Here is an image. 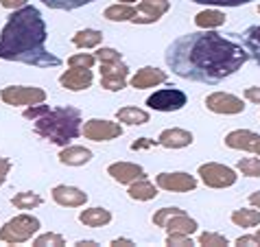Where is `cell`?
I'll return each instance as SVG.
<instances>
[{
	"label": "cell",
	"instance_id": "7",
	"mask_svg": "<svg viewBox=\"0 0 260 247\" xmlns=\"http://www.w3.org/2000/svg\"><path fill=\"white\" fill-rule=\"evenodd\" d=\"M188 103V97L177 88H162L147 99V105L155 112H177Z\"/></svg>",
	"mask_w": 260,
	"mask_h": 247
},
{
	"label": "cell",
	"instance_id": "2",
	"mask_svg": "<svg viewBox=\"0 0 260 247\" xmlns=\"http://www.w3.org/2000/svg\"><path fill=\"white\" fill-rule=\"evenodd\" d=\"M46 22L38 7L24 5L7 18L0 31V59L20 61L35 68H57L61 59L46 50Z\"/></svg>",
	"mask_w": 260,
	"mask_h": 247
},
{
	"label": "cell",
	"instance_id": "21",
	"mask_svg": "<svg viewBox=\"0 0 260 247\" xmlns=\"http://www.w3.org/2000/svg\"><path fill=\"white\" fill-rule=\"evenodd\" d=\"M79 221H81L85 228H103L112 221V212L107 208H88V210H81L79 212Z\"/></svg>",
	"mask_w": 260,
	"mask_h": 247
},
{
	"label": "cell",
	"instance_id": "38",
	"mask_svg": "<svg viewBox=\"0 0 260 247\" xmlns=\"http://www.w3.org/2000/svg\"><path fill=\"white\" fill-rule=\"evenodd\" d=\"M48 110H50V107H48V105H44V103H38V105H28L26 110H24V118H28V120H38L40 116H44Z\"/></svg>",
	"mask_w": 260,
	"mask_h": 247
},
{
	"label": "cell",
	"instance_id": "47",
	"mask_svg": "<svg viewBox=\"0 0 260 247\" xmlns=\"http://www.w3.org/2000/svg\"><path fill=\"white\" fill-rule=\"evenodd\" d=\"M77 245H79V247H96L99 243H96V241H79Z\"/></svg>",
	"mask_w": 260,
	"mask_h": 247
},
{
	"label": "cell",
	"instance_id": "3",
	"mask_svg": "<svg viewBox=\"0 0 260 247\" xmlns=\"http://www.w3.org/2000/svg\"><path fill=\"white\" fill-rule=\"evenodd\" d=\"M81 122L83 118L77 107H53L38 120H33V132L53 144L68 147L75 138H79V134H83Z\"/></svg>",
	"mask_w": 260,
	"mask_h": 247
},
{
	"label": "cell",
	"instance_id": "25",
	"mask_svg": "<svg viewBox=\"0 0 260 247\" xmlns=\"http://www.w3.org/2000/svg\"><path fill=\"white\" fill-rule=\"evenodd\" d=\"M103 42V33L96 28H81L72 35V44L77 48H96Z\"/></svg>",
	"mask_w": 260,
	"mask_h": 247
},
{
	"label": "cell",
	"instance_id": "32",
	"mask_svg": "<svg viewBox=\"0 0 260 247\" xmlns=\"http://www.w3.org/2000/svg\"><path fill=\"white\" fill-rule=\"evenodd\" d=\"M238 171L247 177H260V158H243L238 160Z\"/></svg>",
	"mask_w": 260,
	"mask_h": 247
},
{
	"label": "cell",
	"instance_id": "40",
	"mask_svg": "<svg viewBox=\"0 0 260 247\" xmlns=\"http://www.w3.org/2000/svg\"><path fill=\"white\" fill-rule=\"evenodd\" d=\"M11 166H13V164H11L9 158H3V156H0V186H3L5 181H7V175H9Z\"/></svg>",
	"mask_w": 260,
	"mask_h": 247
},
{
	"label": "cell",
	"instance_id": "28",
	"mask_svg": "<svg viewBox=\"0 0 260 247\" xmlns=\"http://www.w3.org/2000/svg\"><path fill=\"white\" fill-rule=\"evenodd\" d=\"M232 223L238 225V228H256V225H260V210H249V208L234 210Z\"/></svg>",
	"mask_w": 260,
	"mask_h": 247
},
{
	"label": "cell",
	"instance_id": "41",
	"mask_svg": "<svg viewBox=\"0 0 260 247\" xmlns=\"http://www.w3.org/2000/svg\"><path fill=\"white\" fill-rule=\"evenodd\" d=\"M245 99L254 105H260V85H251V88L245 90Z\"/></svg>",
	"mask_w": 260,
	"mask_h": 247
},
{
	"label": "cell",
	"instance_id": "19",
	"mask_svg": "<svg viewBox=\"0 0 260 247\" xmlns=\"http://www.w3.org/2000/svg\"><path fill=\"white\" fill-rule=\"evenodd\" d=\"M92 160V151L81 147V144H68V147H61L59 151V162L66 166H83Z\"/></svg>",
	"mask_w": 260,
	"mask_h": 247
},
{
	"label": "cell",
	"instance_id": "26",
	"mask_svg": "<svg viewBox=\"0 0 260 247\" xmlns=\"http://www.w3.org/2000/svg\"><path fill=\"white\" fill-rule=\"evenodd\" d=\"M243 44L247 48L249 57L260 66V24L249 26L247 31L243 33Z\"/></svg>",
	"mask_w": 260,
	"mask_h": 247
},
{
	"label": "cell",
	"instance_id": "17",
	"mask_svg": "<svg viewBox=\"0 0 260 247\" xmlns=\"http://www.w3.org/2000/svg\"><path fill=\"white\" fill-rule=\"evenodd\" d=\"M169 75L160 68H153V66H147V68H140L136 75L129 79V85L136 90H144V88H155V85L164 83Z\"/></svg>",
	"mask_w": 260,
	"mask_h": 247
},
{
	"label": "cell",
	"instance_id": "49",
	"mask_svg": "<svg viewBox=\"0 0 260 247\" xmlns=\"http://www.w3.org/2000/svg\"><path fill=\"white\" fill-rule=\"evenodd\" d=\"M254 236H256V243H258V245H260V230H258V232H256V234H254Z\"/></svg>",
	"mask_w": 260,
	"mask_h": 247
},
{
	"label": "cell",
	"instance_id": "8",
	"mask_svg": "<svg viewBox=\"0 0 260 247\" xmlns=\"http://www.w3.org/2000/svg\"><path fill=\"white\" fill-rule=\"evenodd\" d=\"M83 136L94 142H107V140H114V138H120L122 127L120 122H112L105 118H90L83 125Z\"/></svg>",
	"mask_w": 260,
	"mask_h": 247
},
{
	"label": "cell",
	"instance_id": "27",
	"mask_svg": "<svg viewBox=\"0 0 260 247\" xmlns=\"http://www.w3.org/2000/svg\"><path fill=\"white\" fill-rule=\"evenodd\" d=\"M134 13H136V7L132 5H112V7H107V9L103 11V18H107L110 22H132V18H134Z\"/></svg>",
	"mask_w": 260,
	"mask_h": 247
},
{
	"label": "cell",
	"instance_id": "10",
	"mask_svg": "<svg viewBox=\"0 0 260 247\" xmlns=\"http://www.w3.org/2000/svg\"><path fill=\"white\" fill-rule=\"evenodd\" d=\"M171 9V0H140L132 18L134 24H153Z\"/></svg>",
	"mask_w": 260,
	"mask_h": 247
},
{
	"label": "cell",
	"instance_id": "36",
	"mask_svg": "<svg viewBox=\"0 0 260 247\" xmlns=\"http://www.w3.org/2000/svg\"><path fill=\"white\" fill-rule=\"evenodd\" d=\"M96 59L101 64H120L122 61V53H118L116 48H99L96 50Z\"/></svg>",
	"mask_w": 260,
	"mask_h": 247
},
{
	"label": "cell",
	"instance_id": "29",
	"mask_svg": "<svg viewBox=\"0 0 260 247\" xmlns=\"http://www.w3.org/2000/svg\"><path fill=\"white\" fill-rule=\"evenodd\" d=\"M42 199L38 193H31V191H24V193H16L11 197V203L16 206L18 210H33V208H38L42 206Z\"/></svg>",
	"mask_w": 260,
	"mask_h": 247
},
{
	"label": "cell",
	"instance_id": "37",
	"mask_svg": "<svg viewBox=\"0 0 260 247\" xmlns=\"http://www.w3.org/2000/svg\"><path fill=\"white\" fill-rule=\"evenodd\" d=\"M190 3L208 5V7H241V5L251 3V0H190Z\"/></svg>",
	"mask_w": 260,
	"mask_h": 247
},
{
	"label": "cell",
	"instance_id": "24",
	"mask_svg": "<svg viewBox=\"0 0 260 247\" xmlns=\"http://www.w3.org/2000/svg\"><path fill=\"white\" fill-rule=\"evenodd\" d=\"M149 118L151 116L147 110H140V107H134V105L120 107L116 112V120L125 122V125H144V122H149Z\"/></svg>",
	"mask_w": 260,
	"mask_h": 247
},
{
	"label": "cell",
	"instance_id": "22",
	"mask_svg": "<svg viewBox=\"0 0 260 247\" xmlns=\"http://www.w3.org/2000/svg\"><path fill=\"white\" fill-rule=\"evenodd\" d=\"M228 16L219 9H206V11H199L197 16H194V24L199 28H204V31H212L216 26H223L225 24Z\"/></svg>",
	"mask_w": 260,
	"mask_h": 247
},
{
	"label": "cell",
	"instance_id": "31",
	"mask_svg": "<svg viewBox=\"0 0 260 247\" xmlns=\"http://www.w3.org/2000/svg\"><path fill=\"white\" fill-rule=\"evenodd\" d=\"M33 245L35 247H61V245H66V238L61 234H55V232H44V234H40L35 238Z\"/></svg>",
	"mask_w": 260,
	"mask_h": 247
},
{
	"label": "cell",
	"instance_id": "15",
	"mask_svg": "<svg viewBox=\"0 0 260 247\" xmlns=\"http://www.w3.org/2000/svg\"><path fill=\"white\" fill-rule=\"evenodd\" d=\"M92 81H94V75H92L90 68H70L59 77L61 88H66L70 92H81L88 90Z\"/></svg>",
	"mask_w": 260,
	"mask_h": 247
},
{
	"label": "cell",
	"instance_id": "18",
	"mask_svg": "<svg viewBox=\"0 0 260 247\" xmlns=\"http://www.w3.org/2000/svg\"><path fill=\"white\" fill-rule=\"evenodd\" d=\"M192 134L186 132V129H179V127H171V129H164L157 138V144L164 149H184V147H190L192 144Z\"/></svg>",
	"mask_w": 260,
	"mask_h": 247
},
{
	"label": "cell",
	"instance_id": "45",
	"mask_svg": "<svg viewBox=\"0 0 260 247\" xmlns=\"http://www.w3.org/2000/svg\"><path fill=\"white\" fill-rule=\"evenodd\" d=\"M249 203H251L254 208L260 210V191H256V193H251V195H249Z\"/></svg>",
	"mask_w": 260,
	"mask_h": 247
},
{
	"label": "cell",
	"instance_id": "6",
	"mask_svg": "<svg viewBox=\"0 0 260 247\" xmlns=\"http://www.w3.org/2000/svg\"><path fill=\"white\" fill-rule=\"evenodd\" d=\"M199 177L206 186L210 188H230L236 184L238 175L234 173V169H230L225 164H219V162H206L199 166Z\"/></svg>",
	"mask_w": 260,
	"mask_h": 247
},
{
	"label": "cell",
	"instance_id": "4",
	"mask_svg": "<svg viewBox=\"0 0 260 247\" xmlns=\"http://www.w3.org/2000/svg\"><path fill=\"white\" fill-rule=\"evenodd\" d=\"M40 230V219L31 214H18L0 228V241L7 245H20L31 241L33 234Z\"/></svg>",
	"mask_w": 260,
	"mask_h": 247
},
{
	"label": "cell",
	"instance_id": "12",
	"mask_svg": "<svg viewBox=\"0 0 260 247\" xmlns=\"http://www.w3.org/2000/svg\"><path fill=\"white\" fill-rule=\"evenodd\" d=\"M206 107L214 114H225V116H232V114H241L245 110V103L243 99L234 97V94H228V92H212L206 97Z\"/></svg>",
	"mask_w": 260,
	"mask_h": 247
},
{
	"label": "cell",
	"instance_id": "14",
	"mask_svg": "<svg viewBox=\"0 0 260 247\" xmlns=\"http://www.w3.org/2000/svg\"><path fill=\"white\" fill-rule=\"evenodd\" d=\"M50 195H53V201L63 208H79V206H85V201H88V193H83L77 186H68V184L55 186Z\"/></svg>",
	"mask_w": 260,
	"mask_h": 247
},
{
	"label": "cell",
	"instance_id": "9",
	"mask_svg": "<svg viewBox=\"0 0 260 247\" xmlns=\"http://www.w3.org/2000/svg\"><path fill=\"white\" fill-rule=\"evenodd\" d=\"M129 83V66L127 64H101V88L118 92Z\"/></svg>",
	"mask_w": 260,
	"mask_h": 247
},
{
	"label": "cell",
	"instance_id": "16",
	"mask_svg": "<svg viewBox=\"0 0 260 247\" xmlns=\"http://www.w3.org/2000/svg\"><path fill=\"white\" fill-rule=\"evenodd\" d=\"M107 175H110L114 181H118V184H134V181H138L144 175V169L138 164H132V162H114L107 166Z\"/></svg>",
	"mask_w": 260,
	"mask_h": 247
},
{
	"label": "cell",
	"instance_id": "43",
	"mask_svg": "<svg viewBox=\"0 0 260 247\" xmlns=\"http://www.w3.org/2000/svg\"><path fill=\"white\" fill-rule=\"evenodd\" d=\"M0 5L5 7V9H22V7L26 5V0H0Z\"/></svg>",
	"mask_w": 260,
	"mask_h": 247
},
{
	"label": "cell",
	"instance_id": "44",
	"mask_svg": "<svg viewBox=\"0 0 260 247\" xmlns=\"http://www.w3.org/2000/svg\"><path fill=\"white\" fill-rule=\"evenodd\" d=\"M236 245L243 247V245H258V243H256V236H238L236 238Z\"/></svg>",
	"mask_w": 260,
	"mask_h": 247
},
{
	"label": "cell",
	"instance_id": "13",
	"mask_svg": "<svg viewBox=\"0 0 260 247\" xmlns=\"http://www.w3.org/2000/svg\"><path fill=\"white\" fill-rule=\"evenodd\" d=\"M225 147L238 149V151H249L260 158V134L249 132V129H234L225 136Z\"/></svg>",
	"mask_w": 260,
	"mask_h": 247
},
{
	"label": "cell",
	"instance_id": "5",
	"mask_svg": "<svg viewBox=\"0 0 260 247\" xmlns=\"http://www.w3.org/2000/svg\"><path fill=\"white\" fill-rule=\"evenodd\" d=\"M0 99L5 101L7 105H38L46 101V92L42 88H35V85H7L0 92Z\"/></svg>",
	"mask_w": 260,
	"mask_h": 247
},
{
	"label": "cell",
	"instance_id": "46",
	"mask_svg": "<svg viewBox=\"0 0 260 247\" xmlns=\"http://www.w3.org/2000/svg\"><path fill=\"white\" fill-rule=\"evenodd\" d=\"M112 245L114 247H129V245H134V241H129V238H114V241H112Z\"/></svg>",
	"mask_w": 260,
	"mask_h": 247
},
{
	"label": "cell",
	"instance_id": "48",
	"mask_svg": "<svg viewBox=\"0 0 260 247\" xmlns=\"http://www.w3.org/2000/svg\"><path fill=\"white\" fill-rule=\"evenodd\" d=\"M120 5H134V3H138V0H118Z\"/></svg>",
	"mask_w": 260,
	"mask_h": 247
},
{
	"label": "cell",
	"instance_id": "34",
	"mask_svg": "<svg viewBox=\"0 0 260 247\" xmlns=\"http://www.w3.org/2000/svg\"><path fill=\"white\" fill-rule=\"evenodd\" d=\"M199 245H206V247H225V245H230V241L223 234H216V232H204V234H199Z\"/></svg>",
	"mask_w": 260,
	"mask_h": 247
},
{
	"label": "cell",
	"instance_id": "1",
	"mask_svg": "<svg viewBox=\"0 0 260 247\" xmlns=\"http://www.w3.org/2000/svg\"><path fill=\"white\" fill-rule=\"evenodd\" d=\"M164 59L177 77L216 85L241 70L249 53L232 38H223L214 31H197L177 38L166 48Z\"/></svg>",
	"mask_w": 260,
	"mask_h": 247
},
{
	"label": "cell",
	"instance_id": "30",
	"mask_svg": "<svg viewBox=\"0 0 260 247\" xmlns=\"http://www.w3.org/2000/svg\"><path fill=\"white\" fill-rule=\"evenodd\" d=\"M46 7L50 9H61V11H72V9H79V7H85L94 0H42Z\"/></svg>",
	"mask_w": 260,
	"mask_h": 247
},
{
	"label": "cell",
	"instance_id": "39",
	"mask_svg": "<svg viewBox=\"0 0 260 247\" xmlns=\"http://www.w3.org/2000/svg\"><path fill=\"white\" fill-rule=\"evenodd\" d=\"M166 245H175V247H188V245H194L192 238L188 234H169L166 236Z\"/></svg>",
	"mask_w": 260,
	"mask_h": 247
},
{
	"label": "cell",
	"instance_id": "33",
	"mask_svg": "<svg viewBox=\"0 0 260 247\" xmlns=\"http://www.w3.org/2000/svg\"><path fill=\"white\" fill-rule=\"evenodd\" d=\"M96 64V55H90V53H77L68 59V66L70 68H90Z\"/></svg>",
	"mask_w": 260,
	"mask_h": 247
},
{
	"label": "cell",
	"instance_id": "35",
	"mask_svg": "<svg viewBox=\"0 0 260 247\" xmlns=\"http://www.w3.org/2000/svg\"><path fill=\"white\" fill-rule=\"evenodd\" d=\"M179 212H184V210L182 208H162V210H155V214L151 217V221H153L155 228H164V223Z\"/></svg>",
	"mask_w": 260,
	"mask_h": 247
},
{
	"label": "cell",
	"instance_id": "50",
	"mask_svg": "<svg viewBox=\"0 0 260 247\" xmlns=\"http://www.w3.org/2000/svg\"><path fill=\"white\" fill-rule=\"evenodd\" d=\"M258 13H260V7H258Z\"/></svg>",
	"mask_w": 260,
	"mask_h": 247
},
{
	"label": "cell",
	"instance_id": "42",
	"mask_svg": "<svg viewBox=\"0 0 260 247\" xmlns=\"http://www.w3.org/2000/svg\"><path fill=\"white\" fill-rule=\"evenodd\" d=\"M157 140H149V138H138L136 142H132V151H140V149H151L155 147Z\"/></svg>",
	"mask_w": 260,
	"mask_h": 247
},
{
	"label": "cell",
	"instance_id": "11",
	"mask_svg": "<svg viewBox=\"0 0 260 247\" xmlns=\"http://www.w3.org/2000/svg\"><path fill=\"white\" fill-rule=\"evenodd\" d=\"M155 184H157V188L169 191V193H190L197 188V179H194L190 173L177 171V173H160V175L155 177Z\"/></svg>",
	"mask_w": 260,
	"mask_h": 247
},
{
	"label": "cell",
	"instance_id": "23",
	"mask_svg": "<svg viewBox=\"0 0 260 247\" xmlns=\"http://www.w3.org/2000/svg\"><path fill=\"white\" fill-rule=\"evenodd\" d=\"M127 195L136 201H151L157 197V188H155V184H151L147 177H142L138 181H134V184H129Z\"/></svg>",
	"mask_w": 260,
	"mask_h": 247
},
{
	"label": "cell",
	"instance_id": "20",
	"mask_svg": "<svg viewBox=\"0 0 260 247\" xmlns=\"http://www.w3.org/2000/svg\"><path fill=\"white\" fill-rule=\"evenodd\" d=\"M197 228H199L197 221L190 219V217L186 214V210H184V212L171 217V219L164 223L162 230H166V234H188V236H192L194 232H197Z\"/></svg>",
	"mask_w": 260,
	"mask_h": 247
}]
</instances>
